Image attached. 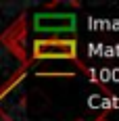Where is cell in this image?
Listing matches in <instances>:
<instances>
[{"instance_id":"1","label":"cell","mask_w":119,"mask_h":121,"mask_svg":"<svg viewBox=\"0 0 119 121\" xmlns=\"http://www.w3.org/2000/svg\"><path fill=\"white\" fill-rule=\"evenodd\" d=\"M75 38H36L29 48V60H77Z\"/></svg>"},{"instance_id":"2","label":"cell","mask_w":119,"mask_h":121,"mask_svg":"<svg viewBox=\"0 0 119 121\" xmlns=\"http://www.w3.org/2000/svg\"><path fill=\"white\" fill-rule=\"evenodd\" d=\"M27 34H29L27 13H21V15L0 34V44L21 63L23 69H27V67L31 65V60H29V50H27Z\"/></svg>"},{"instance_id":"3","label":"cell","mask_w":119,"mask_h":121,"mask_svg":"<svg viewBox=\"0 0 119 121\" xmlns=\"http://www.w3.org/2000/svg\"><path fill=\"white\" fill-rule=\"evenodd\" d=\"M77 19L73 13H36L34 29L38 38H71L67 34L75 31Z\"/></svg>"},{"instance_id":"4","label":"cell","mask_w":119,"mask_h":121,"mask_svg":"<svg viewBox=\"0 0 119 121\" xmlns=\"http://www.w3.org/2000/svg\"><path fill=\"white\" fill-rule=\"evenodd\" d=\"M94 121H109V119H107V117H96Z\"/></svg>"}]
</instances>
